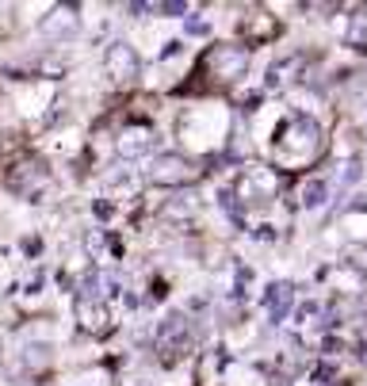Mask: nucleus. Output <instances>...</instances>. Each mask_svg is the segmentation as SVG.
<instances>
[{
  "instance_id": "1",
  "label": "nucleus",
  "mask_w": 367,
  "mask_h": 386,
  "mask_svg": "<svg viewBox=\"0 0 367 386\" xmlns=\"http://www.w3.org/2000/svg\"><path fill=\"white\" fill-rule=\"evenodd\" d=\"M317 150H322V130H317V122L303 119V115L283 122L280 138H275V153H280L283 161L298 165V161H310Z\"/></svg>"
},
{
  "instance_id": "2",
  "label": "nucleus",
  "mask_w": 367,
  "mask_h": 386,
  "mask_svg": "<svg viewBox=\"0 0 367 386\" xmlns=\"http://www.w3.org/2000/svg\"><path fill=\"white\" fill-rule=\"evenodd\" d=\"M199 69L207 73V77H215L218 85H233V80L245 77V69H249V50L245 46H210L207 54H203Z\"/></svg>"
},
{
  "instance_id": "3",
  "label": "nucleus",
  "mask_w": 367,
  "mask_h": 386,
  "mask_svg": "<svg viewBox=\"0 0 367 386\" xmlns=\"http://www.w3.org/2000/svg\"><path fill=\"white\" fill-rule=\"evenodd\" d=\"M192 348V322L184 314H168L165 322L157 325V352L165 364H176L180 356H187Z\"/></svg>"
},
{
  "instance_id": "4",
  "label": "nucleus",
  "mask_w": 367,
  "mask_h": 386,
  "mask_svg": "<svg viewBox=\"0 0 367 386\" xmlns=\"http://www.w3.org/2000/svg\"><path fill=\"white\" fill-rule=\"evenodd\" d=\"M103 69H108L111 85L127 88L138 80V73H142V57H138V50L130 43H108V50H103Z\"/></svg>"
},
{
  "instance_id": "5",
  "label": "nucleus",
  "mask_w": 367,
  "mask_h": 386,
  "mask_svg": "<svg viewBox=\"0 0 367 386\" xmlns=\"http://www.w3.org/2000/svg\"><path fill=\"white\" fill-rule=\"evenodd\" d=\"M150 180L157 187H187V184L199 180V169H195L187 157H180V153H161V157L150 165Z\"/></svg>"
},
{
  "instance_id": "6",
  "label": "nucleus",
  "mask_w": 367,
  "mask_h": 386,
  "mask_svg": "<svg viewBox=\"0 0 367 386\" xmlns=\"http://www.w3.org/2000/svg\"><path fill=\"white\" fill-rule=\"evenodd\" d=\"M157 150V130L150 122H130L115 134V153L122 161H142Z\"/></svg>"
},
{
  "instance_id": "7",
  "label": "nucleus",
  "mask_w": 367,
  "mask_h": 386,
  "mask_svg": "<svg viewBox=\"0 0 367 386\" xmlns=\"http://www.w3.org/2000/svg\"><path fill=\"white\" fill-rule=\"evenodd\" d=\"M73 314H77V325L85 333L92 336H108L115 329V314H111V302H100V299H80L77 294V306H73Z\"/></svg>"
},
{
  "instance_id": "8",
  "label": "nucleus",
  "mask_w": 367,
  "mask_h": 386,
  "mask_svg": "<svg viewBox=\"0 0 367 386\" xmlns=\"http://www.w3.org/2000/svg\"><path fill=\"white\" fill-rule=\"evenodd\" d=\"M275 195V172L272 169H245L233 184V199L241 203H260Z\"/></svg>"
},
{
  "instance_id": "9",
  "label": "nucleus",
  "mask_w": 367,
  "mask_h": 386,
  "mask_svg": "<svg viewBox=\"0 0 367 386\" xmlns=\"http://www.w3.org/2000/svg\"><path fill=\"white\" fill-rule=\"evenodd\" d=\"M80 27V12L73 4H54L50 12L38 20V35L54 38V43H65V38H73Z\"/></svg>"
},
{
  "instance_id": "10",
  "label": "nucleus",
  "mask_w": 367,
  "mask_h": 386,
  "mask_svg": "<svg viewBox=\"0 0 367 386\" xmlns=\"http://www.w3.org/2000/svg\"><path fill=\"white\" fill-rule=\"evenodd\" d=\"M280 35V23L272 20V15H264V12H249L241 20V38L245 43H268V38H275Z\"/></svg>"
},
{
  "instance_id": "11",
  "label": "nucleus",
  "mask_w": 367,
  "mask_h": 386,
  "mask_svg": "<svg viewBox=\"0 0 367 386\" xmlns=\"http://www.w3.org/2000/svg\"><path fill=\"white\" fill-rule=\"evenodd\" d=\"M85 252L103 268V264H108V257H119V241L108 234V229H88V237H85Z\"/></svg>"
},
{
  "instance_id": "12",
  "label": "nucleus",
  "mask_w": 367,
  "mask_h": 386,
  "mask_svg": "<svg viewBox=\"0 0 367 386\" xmlns=\"http://www.w3.org/2000/svg\"><path fill=\"white\" fill-rule=\"evenodd\" d=\"M291 302H295V287L291 283H272L264 294V310L272 314V322H280V317H287Z\"/></svg>"
},
{
  "instance_id": "13",
  "label": "nucleus",
  "mask_w": 367,
  "mask_h": 386,
  "mask_svg": "<svg viewBox=\"0 0 367 386\" xmlns=\"http://www.w3.org/2000/svg\"><path fill=\"white\" fill-rule=\"evenodd\" d=\"M325 192H329L325 180H310V184L303 187V203L306 207H317V203H325Z\"/></svg>"
},
{
  "instance_id": "14",
  "label": "nucleus",
  "mask_w": 367,
  "mask_h": 386,
  "mask_svg": "<svg viewBox=\"0 0 367 386\" xmlns=\"http://www.w3.org/2000/svg\"><path fill=\"white\" fill-rule=\"evenodd\" d=\"M153 12H161V4H153V0H134L130 4V15H153Z\"/></svg>"
},
{
  "instance_id": "15",
  "label": "nucleus",
  "mask_w": 367,
  "mask_h": 386,
  "mask_svg": "<svg viewBox=\"0 0 367 386\" xmlns=\"http://www.w3.org/2000/svg\"><path fill=\"white\" fill-rule=\"evenodd\" d=\"M187 8L192 4H184V0H165V4H161V15H184Z\"/></svg>"
},
{
  "instance_id": "16",
  "label": "nucleus",
  "mask_w": 367,
  "mask_h": 386,
  "mask_svg": "<svg viewBox=\"0 0 367 386\" xmlns=\"http://www.w3.org/2000/svg\"><path fill=\"white\" fill-rule=\"evenodd\" d=\"M187 31L192 35H207V20H187Z\"/></svg>"
}]
</instances>
